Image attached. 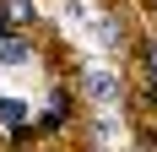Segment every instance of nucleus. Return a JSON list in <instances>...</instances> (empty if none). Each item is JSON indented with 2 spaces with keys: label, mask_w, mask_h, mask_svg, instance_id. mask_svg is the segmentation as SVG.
I'll return each mask as SVG.
<instances>
[{
  "label": "nucleus",
  "mask_w": 157,
  "mask_h": 152,
  "mask_svg": "<svg viewBox=\"0 0 157 152\" xmlns=\"http://www.w3.org/2000/svg\"><path fill=\"white\" fill-rule=\"evenodd\" d=\"M27 60H33V44L22 33H6L0 38V65H27Z\"/></svg>",
  "instance_id": "obj_3"
},
{
  "label": "nucleus",
  "mask_w": 157,
  "mask_h": 152,
  "mask_svg": "<svg viewBox=\"0 0 157 152\" xmlns=\"http://www.w3.org/2000/svg\"><path fill=\"white\" fill-rule=\"evenodd\" d=\"M6 33H16V27H11V22H6V11H0V38H6Z\"/></svg>",
  "instance_id": "obj_7"
},
{
  "label": "nucleus",
  "mask_w": 157,
  "mask_h": 152,
  "mask_svg": "<svg viewBox=\"0 0 157 152\" xmlns=\"http://www.w3.org/2000/svg\"><path fill=\"white\" fill-rule=\"evenodd\" d=\"M81 92H87L98 109H119V98H125V92H119V76H109V71H87L81 76Z\"/></svg>",
  "instance_id": "obj_1"
},
{
  "label": "nucleus",
  "mask_w": 157,
  "mask_h": 152,
  "mask_svg": "<svg viewBox=\"0 0 157 152\" xmlns=\"http://www.w3.org/2000/svg\"><path fill=\"white\" fill-rule=\"evenodd\" d=\"M152 6H157V0H152Z\"/></svg>",
  "instance_id": "obj_8"
},
{
  "label": "nucleus",
  "mask_w": 157,
  "mask_h": 152,
  "mask_svg": "<svg viewBox=\"0 0 157 152\" xmlns=\"http://www.w3.org/2000/svg\"><path fill=\"white\" fill-rule=\"evenodd\" d=\"M92 33H98V44H109V49H119V44H125V22H119L114 11H98Z\"/></svg>",
  "instance_id": "obj_2"
},
{
  "label": "nucleus",
  "mask_w": 157,
  "mask_h": 152,
  "mask_svg": "<svg viewBox=\"0 0 157 152\" xmlns=\"http://www.w3.org/2000/svg\"><path fill=\"white\" fill-rule=\"evenodd\" d=\"M141 82H157V44H141Z\"/></svg>",
  "instance_id": "obj_6"
},
{
  "label": "nucleus",
  "mask_w": 157,
  "mask_h": 152,
  "mask_svg": "<svg viewBox=\"0 0 157 152\" xmlns=\"http://www.w3.org/2000/svg\"><path fill=\"white\" fill-rule=\"evenodd\" d=\"M0 11H6V22H11V27H27V22H38L33 0H0Z\"/></svg>",
  "instance_id": "obj_4"
},
{
  "label": "nucleus",
  "mask_w": 157,
  "mask_h": 152,
  "mask_svg": "<svg viewBox=\"0 0 157 152\" xmlns=\"http://www.w3.org/2000/svg\"><path fill=\"white\" fill-rule=\"evenodd\" d=\"M0 120H6V125H22V120H27V103H22V98H0Z\"/></svg>",
  "instance_id": "obj_5"
}]
</instances>
